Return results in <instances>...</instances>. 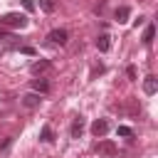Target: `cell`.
I'll return each instance as SVG.
<instances>
[{
    "instance_id": "17",
    "label": "cell",
    "mask_w": 158,
    "mask_h": 158,
    "mask_svg": "<svg viewBox=\"0 0 158 158\" xmlns=\"http://www.w3.org/2000/svg\"><path fill=\"white\" fill-rule=\"evenodd\" d=\"M10 143H12V138H5V141L0 143V151H5V148H10Z\"/></svg>"
},
{
    "instance_id": "10",
    "label": "cell",
    "mask_w": 158,
    "mask_h": 158,
    "mask_svg": "<svg viewBox=\"0 0 158 158\" xmlns=\"http://www.w3.org/2000/svg\"><path fill=\"white\" fill-rule=\"evenodd\" d=\"M47 69H49V62H47V59L32 62V67H30V72H32V74H42V72H47Z\"/></svg>"
},
{
    "instance_id": "7",
    "label": "cell",
    "mask_w": 158,
    "mask_h": 158,
    "mask_svg": "<svg viewBox=\"0 0 158 158\" xmlns=\"http://www.w3.org/2000/svg\"><path fill=\"white\" fill-rule=\"evenodd\" d=\"M128 15H131V10H128L126 5L116 7V12H114V17H116V22H118V25H126V22H128Z\"/></svg>"
},
{
    "instance_id": "19",
    "label": "cell",
    "mask_w": 158,
    "mask_h": 158,
    "mask_svg": "<svg viewBox=\"0 0 158 158\" xmlns=\"http://www.w3.org/2000/svg\"><path fill=\"white\" fill-rule=\"evenodd\" d=\"M20 52H22V54H35V49H32V47H20Z\"/></svg>"
},
{
    "instance_id": "13",
    "label": "cell",
    "mask_w": 158,
    "mask_h": 158,
    "mask_svg": "<svg viewBox=\"0 0 158 158\" xmlns=\"http://www.w3.org/2000/svg\"><path fill=\"white\" fill-rule=\"evenodd\" d=\"M153 37H156V27H153V25H146L143 37H141V40H143V44H151V42H153Z\"/></svg>"
},
{
    "instance_id": "2",
    "label": "cell",
    "mask_w": 158,
    "mask_h": 158,
    "mask_svg": "<svg viewBox=\"0 0 158 158\" xmlns=\"http://www.w3.org/2000/svg\"><path fill=\"white\" fill-rule=\"evenodd\" d=\"M47 40H49L52 44H59V47H64V44L69 42V35H67V30H52V32L47 35Z\"/></svg>"
},
{
    "instance_id": "11",
    "label": "cell",
    "mask_w": 158,
    "mask_h": 158,
    "mask_svg": "<svg viewBox=\"0 0 158 158\" xmlns=\"http://www.w3.org/2000/svg\"><path fill=\"white\" fill-rule=\"evenodd\" d=\"M40 141H42V143H52V141H54V131H52V126H42V131H40Z\"/></svg>"
},
{
    "instance_id": "5",
    "label": "cell",
    "mask_w": 158,
    "mask_h": 158,
    "mask_svg": "<svg viewBox=\"0 0 158 158\" xmlns=\"http://www.w3.org/2000/svg\"><path fill=\"white\" fill-rule=\"evenodd\" d=\"M143 91H146V94H156V91H158V79H156L153 74H148V77L143 79Z\"/></svg>"
},
{
    "instance_id": "4",
    "label": "cell",
    "mask_w": 158,
    "mask_h": 158,
    "mask_svg": "<svg viewBox=\"0 0 158 158\" xmlns=\"http://www.w3.org/2000/svg\"><path fill=\"white\" fill-rule=\"evenodd\" d=\"M106 131H109V121H106V118H96V121L91 123V133H94L96 138H99V136H104Z\"/></svg>"
},
{
    "instance_id": "9",
    "label": "cell",
    "mask_w": 158,
    "mask_h": 158,
    "mask_svg": "<svg viewBox=\"0 0 158 158\" xmlns=\"http://www.w3.org/2000/svg\"><path fill=\"white\" fill-rule=\"evenodd\" d=\"M32 89H35L37 94H47V91H49V81L42 79V77H40V79H32Z\"/></svg>"
},
{
    "instance_id": "1",
    "label": "cell",
    "mask_w": 158,
    "mask_h": 158,
    "mask_svg": "<svg viewBox=\"0 0 158 158\" xmlns=\"http://www.w3.org/2000/svg\"><path fill=\"white\" fill-rule=\"evenodd\" d=\"M0 25H5V27H15V30H22V27H27V17L20 15V12H5V15H0Z\"/></svg>"
},
{
    "instance_id": "15",
    "label": "cell",
    "mask_w": 158,
    "mask_h": 158,
    "mask_svg": "<svg viewBox=\"0 0 158 158\" xmlns=\"http://www.w3.org/2000/svg\"><path fill=\"white\" fill-rule=\"evenodd\" d=\"M118 136H123V138H131V136H133V131H131L128 126H118Z\"/></svg>"
},
{
    "instance_id": "18",
    "label": "cell",
    "mask_w": 158,
    "mask_h": 158,
    "mask_svg": "<svg viewBox=\"0 0 158 158\" xmlns=\"http://www.w3.org/2000/svg\"><path fill=\"white\" fill-rule=\"evenodd\" d=\"M22 5H25V10H35V2L32 0H22Z\"/></svg>"
},
{
    "instance_id": "8",
    "label": "cell",
    "mask_w": 158,
    "mask_h": 158,
    "mask_svg": "<svg viewBox=\"0 0 158 158\" xmlns=\"http://www.w3.org/2000/svg\"><path fill=\"white\" fill-rule=\"evenodd\" d=\"M109 47H111V37H109L106 32H101V35L96 37V49H99V52H109Z\"/></svg>"
},
{
    "instance_id": "16",
    "label": "cell",
    "mask_w": 158,
    "mask_h": 158,
    "mask_svg": "<svg viewBox=\"0 0 158 158\" xmlns=\"http://www.w3.org/2000/svg\"><path fill=\"white\" fill-rule=\"evenodd\" d=\"M126 74H128V79H136V67H128Z\"/></svg>"
},
{
    "instance_id": "6",
    "label": "cell",
    "mask_w": 158,
    "mask_h": 158,
    "mask_svg": "<svg viewBox=\"0 0 158 158\" xmlns=\"http://www.w3.org/2000/svg\"><path fill=\"white\" fill-rule=\"evenodd\" d=\"M69 133H72V138H79V136L84 133V118H81V116H77V118L72 121V128H69Z\"/></svg>"
},
{
    "instance_id": "3",
    "label": "cell",
    "mask_w": 158,
    "mask_h": 158,
    "mask_svg": "<svg viewBox=\"0 0 158 158\" xmlns=\"http://www.w3.org/2000/svg\"><path fill=\"white\" fill-rule=\"evenodd\" d=\"M22 104H25L27 109H37V106L42 104V96H40L37 91H32V94H25V96H22Z\"/></svg>"
},
{
    "instance_id": "12",
    "label": "cell",
    "mask_w": 158,
    "mask_h": 158,
    "mask_svg": "<svg viewBox=\"0 0 158 158\" xmlns=\"http://www.w3.org/2000/svg\"><path fill=\"white\" fill-rule=\"evenodd\" d=\"M96 148H99V153H104V156H114V153H116V146H114L111 141H101Z\"/></svg>"
},
{
    "instance_id": "14",
    "label": "cell",
    "mask_w": 158,
    "mask_h": 158,
    "mask_svg": "<svg viewBox=\"0 0 158 158\" xmlns=\"http://www.w3.org/2000/svg\"><path fill=\"white\" fill-rule=\"evenodd\" d=\"M40 7L44 12H54V0H40Z\"/></svg>"
}]
</instances>
